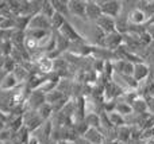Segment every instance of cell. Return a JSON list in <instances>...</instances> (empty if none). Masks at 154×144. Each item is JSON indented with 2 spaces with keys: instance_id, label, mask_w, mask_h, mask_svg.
Masks as SVG:
<instances>
[{
  "instance_id": "2",
  "label": "cell",
  "mask_w": 154,
  "mask_h": 144,
  "mask_svg": "<svg viewBox=\"0 0 154 144\" xmlns=\"http://www.w3.org/2000/svg\"><path fill=\"white\" fill-rule=\"evenodd\" d=\"M131 20L134 22H143L145 20V15L141 11H135V12L131 13Z\"/></svg>"
},
{
  "instance_id": "1",
  "label": "cell",
  "mask_w": 154,
  "mask_h": 144,
  "mask_svg": "<svg viewBox=\"0 0 154 144\" xmlns=\"http://www.w3.org/2000/svg\"><path fill=\"white\" fill-rule=\"evenodd\" d=\"M39 67H41L42 72H49V70L51 69V61L50 59H48V58H45L43 61L39 62Z\"/></svg>"
}]
</instances>
